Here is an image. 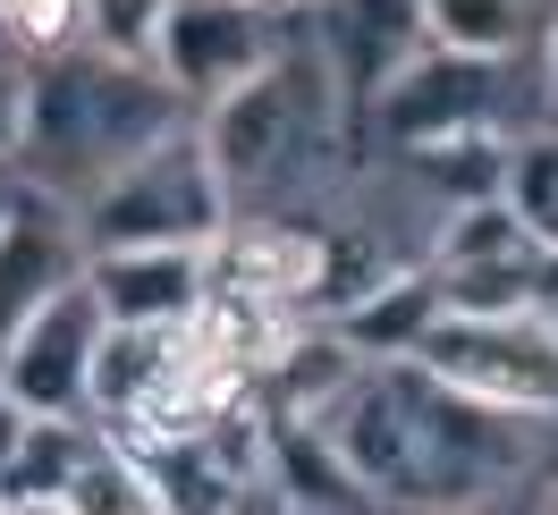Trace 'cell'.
I'll return each mask as SVG.
<instances>
[{
  "instance_id": "6da1fadb",
  "label": "cell",
  "mask_w": 558,
  "mask_h": 515,
  "mask_svg": "<svg viewBox=\"0 0 558 515\" xmlns=\"http://www.w3.org/2000/svg\"><path fill=\"white\" fill-rule=\"evenodd\" d=\"M186 119V94L153 60H119L102 42H69L51 60H26V144L17 177L85 204L110 170H128L153 136H170Z\"/></svg>"
},
{
  "instance_id": "7a4b0ae2",
  "label": "cell",
  "mask_w": 558,
  "mask_h": 515,
  "mask_svg": "<svg viewBox=\"0 0 558 515\" xmlns=\"http://www.w3.org/2000/svg\"><path fill=\"white\" fill-rule=\"evenodd\" d=\"M76 220H85V245H220V229L238 220V186L220 177L204 127L178 119L128 170H110L76 204Z\"/></svg>"
},
{
  "instance_id": "3957f363",
  "label": "cell",
  "mask_w": 558,
  "mask_h": 515,
  "mask_svg": "<svg viewBox=\"0 0 558 515\" xmlns=\"http://www.w3.org/2000/svg\"><path fill=\"white\" fill-rule=\"evenodd\" d=\"M432 380H449L457 397L524 422L558 414V321L550 312H440L432 339L415 346Z\"/></svg>"
},
{
  "instance_id": "277c9868",
  "label": "cell",
  "mask_w": 558,
  "mask_h": 515,
  "mask_svg": "<svg viewBox=\"0 0 558 515\" xmlns=\"http://www.w3.org/2000/svg\"><path fill=\"white\" fill-rule=\"evenodd\" d=\"M314 119H339V102H330V76L305 69L288 42H279L263 69L245 76V85H229L220 102H204V144H211V161H220V177L229 186H263V177L296 152V136L314 127Z\"/></svg>"
},
{
  "instance_id": "5b68a950",
  "label": "cell",
  "mask_w": 558,
  "mask_h": 515,
  "mask_svg": "<svg viewBox=\"0 0 558 515\" xmlns=\"http://www.w3.org/2000/svg\"><path fill=\"white\" fill-rule=\"evenodd\" d=\"M542 254L550 245L524 229V211L508 195H483V204H449L423 262L449 287V312H542Z\"/></svg>"
},
{
  "instance_id": "8992f818",
  "label": "cell",
  "mask_w": 558,
  "mask_h": 515,
  "mask_svg": "<svg viewBox=\"0 0 558 515\" xmlns=\"http://www.w3.org/2000/svg\"><path fill=\"white\" fill-rule=\"evenodd\" d=\"M296 9H305V51L330 76L339 127H373L389 76L423 51V0H296Z\"/></svg>"
},
{
  "instance_id": "52a82bcc",
  "label": "cell",
  "mask_w": 558,
  "mask_h": 515,
  "mask_svg": "<svg viewBox=\"0 0 558 515\" xmlns=\"http://www.w3.org/2000/svg\"><path fill=\"white\" fill-rule=\"evenodd\" d=\"M94 346H102V305L76 279L0 346V397L26 414H94Z\"/></svg>"
},
{
  "instance_id": "ba28073f",
  "label": "cell",
  "mask_w": 558,
  "mask_h": 515,
  "mask_svg": "<svg viewBox=\"0 0 558 515\" xmlns=\"http://www.w3.org/2000/svg\"><path fill=\"white\" fill-rule=\"evenodd\" d=\"M271 51H279L271 9H254V0H170L161 42H153V69L186 94V110H204L229 85H245Z\"/></svg>"
},
{
  "instance_id": "9c48e42d",
  "label": "cell",
  "mask_w": 558,
  "mask_h": 515,
  "mask_svg": "<svg viewBox=\"0 0 558 515\" xmlns=\"http://www.w3.org/2000/svg\"><path fill=\"white\" fill-rule=\"evenodd\" d=\"M508 76H517L508 60H474V51H449V42L423 35V51L389 76V94L373 102V127H381V144L398 152V144L440 136V127L508 119Z\"/></svg>"
},
{
  "instance_id": "30bf717a",
  "label": "cell",
  "mask_w": 558,
  "mask_h": 515,
  "mask_svg": "<svg viewBox=\"0 0 558 515\" xmlns=\"http://www.w3.org/2000/svg\"><path fill=\"white\" fill-rule=\"evenodd\" d=\"M85 254L94 245H85L76 204H60V195H43V186L17 177V204L0 211V346L17 339L60 287L85 279Z\"/></svg>"
},
{
  "instance_id": "8fae6325",
  "label": "cell",
  "mask_w": 558,
  "mask_h": 515,
  "mask_svg": "<svg viewBox=\"0 0 558 515\" xmlns=\"http://www.w3.org/2000/svg\"><path fill=\"white\" fill-rule=\"evenodd\" d=\"M85 287L102 321H195L211 296V245H94Z\"/></svg>"
},
{
  "instance_id": "7c38bea8",
  "label": "cell",
  "mask_w": 558,
  "mask_h": 515,
  "mask_svg": "<svg viewBox=\"0 0 558 515\" xmlns=\"http://www.w3.org/2000/svg\"><path fill=\"white\" fill-rule=\"evenodd\" d=\"M211 287L314 312V287H322V229H288V220H229V229H220V245H211Z\"/></svg>"
},
{
  "instance_id": "4fadbf2b",
  "label": "cell",
  "mask_w": 558,
  "mask_h": 515,
  "mask_svg": "<svg viewBox=\"0 0 558 515\" xmlns=\"http://www.w3.org/2000/svg\"><path fill=\"white\" fill-rule=\"evenodd\" d=\"M440 312H449L440 271H432V262H398V271H381L364 296H348V305L322 312V321H330L364 364H415V346L432 339Z\"/></svg>"
},
{
  "instance_id": "5bb4252c",
  "label": "cell",
  "mask_w": 558,
  "mask_h": 515,
  "mask_svg": "<svg viewBox=\"0 0 558 515\" xmlns=\"http://www.w3.org/2000/svg\"><path fill=\"white\" fill-rule=\"evenodd\" d=\"M195 346H204L195 321H102V346H94V422H128Z\"/></svg>"
},
{
  "instance_id": "9a60e30c",
  "label": "cell",
  "mask_w": 558,
  "mask_h": 515,
  "mask_svg": "<svg viewBox=\"0 0 558 515\" xmlns=\"http://www.w3.org/2000/svg\"><path fill=\"white\" fill-rule=\"evenodd\" d=\"M398 161L423 195L440 204H483V195H508V170H517V127L508 119H474V127H440V136L398 144Z\"/></svg>"
},
{
  "instance_id": "2e32d148",
  "label": "cell",
  "mask_w": 558,
  "mask_h": 515,
  "mask_svg": "<svg viewBox=\"0 0 558 515\" xmlns=\"http://www.w3.org/2000/svg\"><path fill=\"white\" fill-rule=\"evenodd\" d=\"M94 447H102L94 414H26L9 456H0V507H69Z\"/></svg>"
},
{
  "instance_id": "e0dca14e",
  "label": "cell",
  "mask_w": 558,
  "mask_h": 515,
  "mask_svg": "<svg viewBox=\"0 0 558 515\" xmlns=\"http://www.w3.org/2000/svg\"><path fill=\"white\" fill-rule=\"evenodd\" d=\"M263 499H271V507H381L373 481L348 465L339 431H330V422H288V414H279V431H271Z\"/></svg>"
},
{
  "instance_id": "ac0fdd59",
  "label": "cell",
  "mask_w": 558,
  "mask_h": 515,
  "mask_svg": "<svg viewBox=\"0 0 558 515\" xmlns=\"http://www.w3.org/2000/svg\"><path fill=\"white\" fill-rule=\"evenodd\" d=\"M550 9L558 0H423V35L449 42V51H474V60H508V69H517L524 51H542Z\"/></svg>"
},
{
  "instance_id": "d6986e66",
  "label": "cell",
  "mask_w": 558,
  "mask_h": 515,
  "mask_svg": "<svg viewBox=\"0 0 558 515\" xmlns=\"http://www.w3.org/2000/svg\"><path fill=\"white\" fill-rule=\"evenodd\" d=\"M508 204L524 211V229H533L542 245H558V127H524V136H517Z\"/></svg>"
},
{
  "instance_id": "ffe728a7",
  "label": "cell",
  "mask_w": 558,
  "mask_h": 515,
  "mask_svg": "<svg viewBox=\"0 0 558 515\" xmlns=\"http://www.w3.org/2000/svg\"><path fill=\"white\" fill-rule=\"evenodd\" d=\"M85 42V0H0V51L9 60H51Z\"/></svg>"
},
{
  "instance_id": "44dd1931",
  "label": "cell",
  "mask_w": 558,
  "mask_h": 515,
  "mask_svg": "<svg viewBox=\"0 0 558 515\" xmlns=\"http://www.w3.org/2000/svg\"><path fill=\"white\" fill-rule=\"evenodd\" d=\"M161 17H170V0H85V42H102L119 60H153Z\"/></svg>"
},
{
  "instance_id": "7402d4cb",
  "label": "cell",
  "mask_w": 558,
  "mask_h": 515,
  "mask_svg": "<svg viewBox=\"0 0 558 515\" xmlns=\"http://www.w3.org/2000/svg\"><path fill=\"white\" fill-rule=\"evenodd\" d=\"M17 144H26V60L0 51V170H17Z\"/></svg>"
},
{
  "instance_id": "603a6c76",
  "label": "cell",
  "mask_w": 558,
  "mask_h": 515,
  "mask_svg": "<svg viewBox=\"0 0 558 515\" xmlns=\"http://www.w3.org/2000/svg\"><path fill=\"white\" fill-rule=\"evenodd\" d=\"M542 76H533V127H558V9H550V26H542Z\"/></svg>"
},
{
  "instance_id": "cb8c5ba5",
  "label": "cell",
  "mask_w": 558,
  "mask_h": 515,
  "mask_svg": "<svg viewBox=\"0 0 558 515\" xmlns=\"http://www.w3.org/2000/svg\"><path fill=\"white\" fill-rule=\"evenodd\" d=\"M542 312H550V321H558V245H550V254H542Z\"/></svg>"
},
{
  "instance_id": "d4e9b609",
  "label": "cell",
  "mask_w": 558,
  "mask_h": 515,
  "mask_svg": "<svg viewBox=\"0 0 558 515\" xmlns=\"http://www.w3.org/2000/svg\"><path fill=\"white\" fill-rule=\"evenodd\" d=\"M17 204V170H0V211Z\"/></svg>"
},
{
  "instance_id": "484cf974",
  "label": "cell",
  "mask_w": 558,
  "mask_h": 515,
  "mask_svg": "<svg viewBox=\"0 0 558 515\" xmlns=\"http://www.w3.org/2000/svg\"><path fill=\"white\" fill-rule=\"evenodd\" d=\"M254 9H271V17H279V9H296V0H254Z\"/></svg>"
}]
</instances>
